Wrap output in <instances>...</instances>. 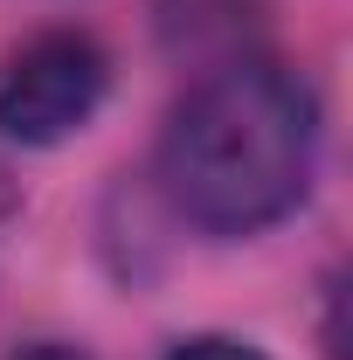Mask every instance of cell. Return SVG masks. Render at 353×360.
Returning a JSON list of instances; mask_svg holds the SVG:
<instances>
[{
    "instance_id": "obj_4",
    "label": "cell",
    "mask_w": 353,
    "mask_h": 360,
    "mask_svg": "<svg viewBox=\"0 0 353 360\" xmlns=\"http://www.w3.org/2000/svg\"><path fill=\"white\" fill-rule=\"evenodd\" d=\"M14 360H84V354H70V347H49V340H42V347H21Z\"/></svg>"
},
{
    "instance_id": "obj_2",
    "label": "cell",
    "mask_w": 353,
    "mask_h": 360,
    "mask_svg": "<svg viewBox=\"0 0 353 360\" xmlns=\"http://www.w3.org/2000/svg\"><path fill=\"white\" fill-rule=\"evenodd\" d=\"M111 90V63L84 28H42L0 56V139L7 146H63L84 132Z\"/></svg>"
},
{
    "instance_id": "obj_1",
    "label": "cell",
    "mask_w": 353,
    "mask_h": 360,
    "mask_svg": "<svg viewBox=\"0 0 353 360\" xmlns=\"http://www.w3.org/2000/svg\"><path fill=\"white\" fill-rule=\"evenodd\" d=\"M319 104L277 63H222L187 90L160 132V187L208 236H257L312 187Z\"/></svg>"
},
{
    "instance_id": "obj_3",
    "label": "cell",
    "mask_w": 353,
    "mask_h": 360,
    "mask_svg": "<svg viewBox=\"0 0 353 360\" xmlns=\"http://www.w3.org/2000/svg\"><path fill=\"white\" fill-rule=\"evenodd\" d=\"M167 360H264L250 340H229V333H201V340H180Z\"/></svg>"
}]
</instances>
